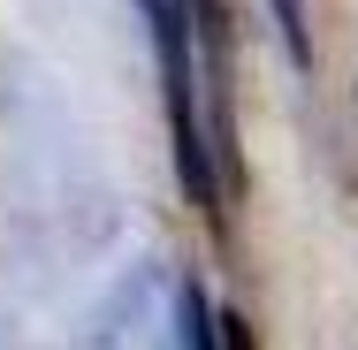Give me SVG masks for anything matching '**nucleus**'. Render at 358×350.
<instances>
[{"mask_svg": "<svg viewBox=\"0 0 358 350\" xmlns=\"http://www.w3.org/2000/svg\"><path fill=\"white\" fill-rule=\"evenodd\" d=\"M176 335H183V350H221V312L206 305V289H199V275L176 289Z\"/></svg>", "mask_w": 358, "mask_h": 350, "instance_id": "nucleus-1", "label": "nucleus"}, {"mask_svg": "<svg viewBox=\"0 0 358 350\" xmlns=\"http://www.w3.org/2000/svg\"><path fill=\"white\" fill-rule=\"evenodd\" d=\"M267 15H275V38H282L289 69H313V23H305V0H267Z\"/></svg>", "mask_w": 358, "mask_h": 350, "instance_id": "nucleus-2", "label": "nucleus"}, {"mask_svg": "<svg viewBox=\"0 0 358 350\" xmlns=\"http://www.w3.org/2000/svg\"><path fill=\"white\" fill-rule=\"evenodd\" d=\"M221 350H252V320L244 312H221Z\"/></svg>", "mask_w": 358, "mask_h": 350, "instance_id": "nucleus-3", "label": "nucleus"}, {"mask_svg": "<svg viewBox=\"0 0 358 350\" xmlns=\"http://www.w3.org/2000/svg\"><path fill=\"white\" fill-rule=\"evenodd\" d=\"M138 8H145V23H160V15H168V0H138Z\"/></svg>", "mask_w": 358, "mask_h": 350, "instance_id": "nucleus-4", "label": "nucleus"}]
</instances>
